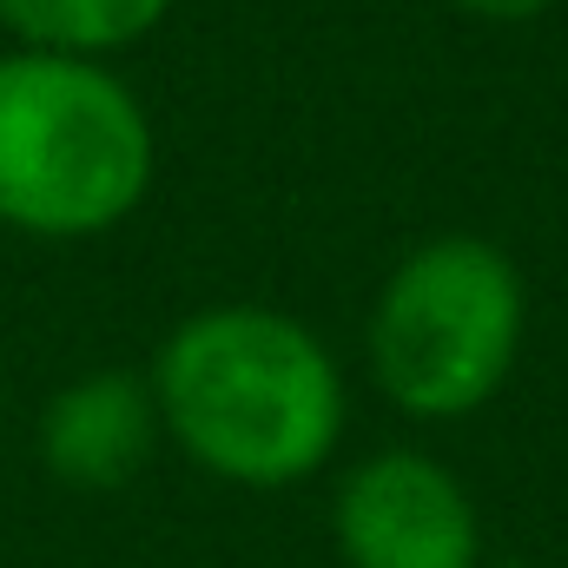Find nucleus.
I'll use <instances>...</instances> for the list:
<instances>
[{"instance_id":"nucleus-4","label":"nucleus","mask_w":568,"mask_h":568,"mask_svg":"<svg viewBox=\"0 0 568 568\" xmlns=\"http://www.w3.org/2000/svg\"><path fill=\"white\" fill-rule=\"evenodd\" d=\"M331 542L344 568H483V516L449 463L397 443L337 476Z\"/></svg>"},{"instance_id":"nucleus-1","label":"nucleus","mask_w":568,"mask_h":568,"mask_svg":"<svg viewBox=\"0 0 568 568\" xmlns=\"http://www.w3.org/2000/svg\"><path fill=\"white\" fill-rule=\"evenodd\" d=\"M152 404L165 443L232 489L311 483L351 424L344 364L278 304H199L152 351Z\"/></svg>"},{"instance_id":"nucleus-6","label":"nucleus","mask_w":568,"mask_h":568,"mask_svg":"<svg viewBox=\"0 0 568 568\" xmlns=\"http://www.w3.org/2000/svg\"><path fill=\"white\" fill-rule=\"evenodd\" d=\"M179 0H0V33L13 47L120 60L126 47L152 40Z\"/></svg>"},{"instance_id":"nucleus-5","label":"nucleus","mask_w":568,"mask_h":568,"mask_svg":"<svg viewBox=\"0 0 568 568\" xmlns=\"http://www.w3.org/2000/svg\"><path fill=\"white\" fill-rule=\"evenodd\" d=\"M33 443L60 489L113 496L152 463L165 429H159V404L140 371H80L47 397Z\"/></svg>"},{"instance_id":"nucleus-7","label":"nucleus","mask_w":568,"mask_h":568,"mask_svg":"<svg viewBox=\"0 0 568 568\" xmlns=\"http://www.w3.org/2000/svg\"><path fill=\"white\" fill-rule=\"evenodd\" d=\"M449 7H463V13H476V20H496V27H516V20L549 13L556 0H449Z\"/></svg>"},{"instance_id":"nucleus-2","label":"nucleus","mask_w":568,"mask_h":568,"mask_svg":"<svg viewBox=\"0 0 568 568\" xmlns=\"http://www.w3.org/2000/svg\"><path fill=\"white\" fill-rule=\"evenodd\" d=\"M159 133L113 60L0 53V225L40 245L120 232L152 192Z\"/></svg>"},{"instance_id":"nucleus-3","label":"nucleus","mask_w":568,"mask_h":568,"mask_svg":"<svg viewBox=\"0 0 568 568\" xmlns=\"http://www.w3.org/2000/svg\"><path fill=\"white\" fill-rule=\"evenodd\" d=\"M529 337L523 265L476 232L410 245L371 297V384L417 424H456L503 397Z\"/></svg>"}]
</instances>
